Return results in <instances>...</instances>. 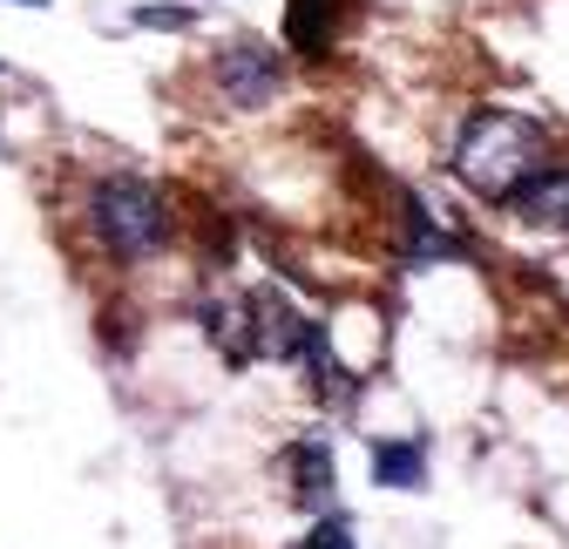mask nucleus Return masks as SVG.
Returning a JSON list of instances; mask_svg holds the SVG:
<instances>
[{
	"label": "nucleus",
	"instance_id": "6",
	"mask_svg": "<svg viewBox=\"0 0 569 549\" xmlns=\"http://www.w3.org/2000/svg\"><path fill=\"white\" fill-rule=\"evenodd\" d=\"M367 461L380 489H427V441H373Z\"/></svg>",
	"mask_w": 569,
	"mask_h": 549
},
{
	"label": "nucleus",
	"instance_id": "5",
	"mask_svg": "<svg viewBox=\"0 0 569 549\" xmlns=\"http://www.w3.org/2000/svg\"><path fill=\"white\" fill-rule=\"evenodd\" d=\"M509 211L522 218V224H542V231H569V170L562 163H549V170H536L516 197H509Z\"/></svg>",
	"mask_w": 569,
	"mask_h": 549
},
{
	"label": "nucleus",
	"instance_id": "8",
	"mask_svg": "<svg viewBox=\"0 0 569 549\" xmlns=\"http://www.w3.org/2000/svg\"><path fill=\"white\" fill-rule=\"evenodd\" d=\"M400 251H407L413 264H420V258H427V264H441V258H461V244H455V238L435 224V211H427L420 197H407V238H400Z\"/></svg>",
	"mask_w": 569,
	"mask_h": 549
},
{
	"label": "nucleus",
	"instance_id": "3",
	"mask_svg": "<svg viewBox=\"0 0 569 549\" xmlns=\"http://www.w3.org/2000/svg\"><path fill=\"white\" fill-rule=\"evenodd\" d=\"M210 76H218V89H224L231 109H264L284 89V61H278V48L238 34V41H224L218 54H210Z\"/></svg>",
	"mask_w": 569,
	"mask_h": 549
},
{
	"label": "nucleus",
	"instance_id": "9",
	"mask_svg": "<svg viewBox=\"0 0 569 549\" xmlns=\"http://www.w3.org/2000/svg\"><path fill=\"white\" fill-rule=\"evenodd\" d=\"M299 549H360V542H352V522H346L339 509H326V516L312 522V536H306Z\"/></svg>",
	"mask_w": 569,
	"mask_h": 549
},
{
	"label": "nucleus",
	"instance_id": "10",
	"mask_svg": "<svg viewBox=\"0 0 569 549\" xmlns=\"http://www.w3.org/2000/svg\"><path fill=\"white\" fill-rule=\"evenodd\" d=\"M142 28H190V8H136Z\"/></svg>",
	"mask_w": 569,
	"mask_h": 549
},
{
	"label": "nucleus",
	"instance_id": "1",
	"mask_svg": "<svg viewBox=\"0 0 569 549\" xmlns=\"http://www.w3.org/2000/svg\"><path fill=\"white\" fill-rule=\"evenodd\" d=\"M536 170H549V136H542V122H529L516 109H481V116L461 122V136H455V177L475 197L509 203Z\"/></svg>",
	"mask_w": 569,
	"mask_h": 549
},
{
	"label": "nucleus",
	"instance_id": "11",
	"mask_svg": "<svg viewBox=\"0 0 569 549\" xmlns=\"http://www.w3.org/2000/svg\"><path fill=\"white\" fill-rule=\"evenodd\" d=\"M14 8H48V0H14Z\"/></svg>",
	"mask_w": 569,
	"mask_h": 549
},
{
	"label": "nucleus",
	"instance_id": "4",
	"mask_svg": "<svg viewBox=\"0 0 569 549\" xmlns=\"http://www.w3.org/2000/svg\"><path fill=\"white\" fill-rule=\"evenodd\" d=\"M284 496L299 509H332V448L326 441H292L284 448Z\"/></svg>",
	"mask_w": 569,
	"mask_h": 549
},
{
	"label": "nucleus",
	"instance_id": "7",
	"mask_svg": "<svg viewBox=\"0 0 569 549\" xmlns=\"http://www.w3.org/2000/svg\"><path fill=\"white\" fill-rule=\"evenodd\" d=\"M284 34H292L299 54L332 48V34H339V0H284Z\"/></svg>",
	"mask_w": 569,
	"mask_h": 549
},
{
	"label": "nucleus",
	"instance_id": "2",
	"mask_svg": "<svg viewBox=\"0 0 569 549\" xmlns=\"http://www.w3.org/2000/svg\"><path fill=\"white\" fill-rule=\"evenodd\" d=\"M89 218H96V238L116 258H157L170 244V203L142 177H102L96 197H89Z\"/></svg>",
	"mask_w": 569,
	"mask_h": 549
}]
</instances>
